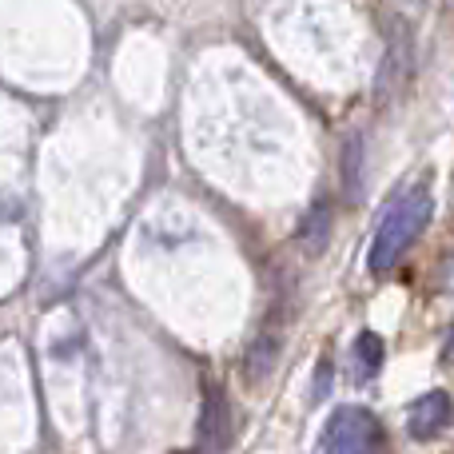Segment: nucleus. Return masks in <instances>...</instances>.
<instances>
[{"mask_svg": "<svg viewBox=\"0 0 454 454\" xmlns=\"http://www.w3.org/2000/svg\"><path fill=\"white\" fill-rule=\"evenodd\" d=\"M403 4H407L411 12H419V8H427V0H403Z\"/></svg>", "mask_w": 454, "mask_h": 454, "instance_id": "obj_11", "label": "nucleus"}, {"mask_svg": "<svg viewBox=\"0 0 454 454\" xmlns=\"http://www.w3.org/2000/svg\"><path fill=\"white\" fill-rule=\"evenodd\" d=\"M327 454H387L379 419L363 407L335 411L327 423Z\"/></svg>", "mask_w": 454, "mask_h": 454, "instance_id": "obj_3", "label": "nucleus"}, {"mask_svg": "<svg viewBox=\"0 0 454 454\" xmlns=\"http://www.w3.org/2000/svg\"><path fill=\"white\" fill-rule=\"evenodd\" d=\"M327 227H331V212H327V204H315V212L307 215V223H303V247L307 251H323V243H327Z\"/></svg>", "mask_w": 454, "mask_h": 454, "instance_id": "obj_9", "label": "nucleus"}, {"mask_svg": "<svg viewBox=\"0 0 454 454\" xmlns=\"http://www.w3.org/2000/svg\"><path fill=\"white\" fill-rule=\"evenodd\" d=\"M379 367H383V339H379L375 331H363V335L355 339V375L367 383V379L379 375Z\"/></svg>", "mask_w": 454, "mask_h": 454, "instance_id": "obj_7", "label": "nucleus"}, {"mask_svg": "<svg viewBox=\"0 0 454 454\" xmlns=\"http://www.w3.org/2000/svg\"><path fill=\"white\" fill-rule=\"evenodd\" d=\"M442 359L454 367V327H450V339H447V351H442Z\"/></svg>", "mask_w": 454, "mask_h": 454, "instance_id": "obj_10", "label": "nucleus"}, {"mask_svg": "<svg viewBox=\"0 0 454 454\" xmlns=\"http://www.w3.org/2000/svg\"><path fill=\"white\" fill-rule=\"evenodd\" d=\"M363 172H367V148H363V132H351L339 156V180H343V196L351 204L363 200Z\"/></svg>", "mask_w": 454, "mask_h": 454, "instance_id": "obj_5", "label": "nucleus"}, {"mask_svg": "<svg viewBox=\"0 0 454 454\" xmlns=\"http://www.w3.org/2000/svg\"><path fill=\"white\" fill-rule=\"evenodd\" d=\"M431 212H434V200H431V192L427 188H415V192H407L403 200H395L391 212H387L383 223H379L375 243H371V255H367L371 275H387L395 263H399L403 251H407L411 243L427 231Z\"/></svg>", "mask_w": 454, "mask_h": 454, "instance_id": "obj_1", "label": "nucleus"}, {"mask_svg": "<svg viewBox=\"0 0 454 454\" xmlns=\"http://www.w3.org/2000/svg\"><path fill=\"white\" fill-rule=\"evenodd\" d=\"M275 363H279V335H275V331H259L247 343V355H243V375H247V383H263L275 371Z\"/></svg>", "mask_w": 454, "mask_h": 454, "instance_id": "obj_6", "label": "nucleus"}, {"mask_svg": "<svg viewBox=\"0 0 454 454\" xmlns=\"http://www.w3.org/2000/svg\"><path fill=\"white\" fill-rule=\"evenodd\" d=\"M411 68H415V36H411V24L403 16H387V52L379 60V72H375V108H387L395 96L407 88L411 80Z\"/></svg>", "mask_w": 454, "mask_h": 454, "instance_id": "obj_2", "label": "nucleus"}, {"mask_svg": "<svg viewBox=\"0 0 454 454\" xmlns=\"http://www.w3.org/2000/svg\"><path fill=\"white\" fill-rule=\"evenodd\" d=\"M450 419H454L450 395H447V391H427V395H419V399L411 403V411H407V431H411V439L431 442V439H439V434L447 431Z\"/></svg>", "mask_w": 454, "mask_h": 454, "instance_id": "obj_4", "label": "nucleus"}, {"mask_svg": "<svg viewBox=\"0 0 454 454\" xmlns=\"http://www.w3.org/2000/svg\"><path fill=\"white\" fill-rule=\"evenodd\" d=\"M204 442H207V447H223V442H227V399H223V391H212V395H207Z\"/></svg>", "mask_w": 454, "mask_h": 454, "instance_id": "obj_8", "label": "nucleus"}]
</instances>
